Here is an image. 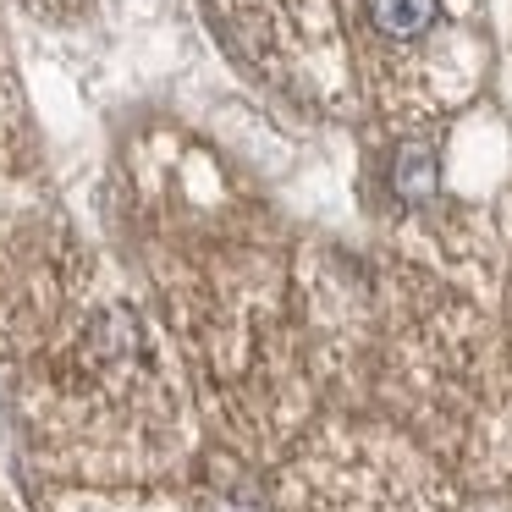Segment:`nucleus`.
Wrapping results in <instances>:
<instances>
[{"label":"nucleus","mask_w":512,"mask_h":512,"mask_svg":"<svg viewBox=\"0 0 512 512\" xmlns=\"http://www.w3.org/2000/svg\"><path fill=\"white\" fill-rule=\"evenodd\" d=\"M386 182L402 204H430L435 193H441V155H435L424 138H408V144L391 149Z\"/></svg>","instance_id":"1"},{"label":"nucleus","mask_w":512,"mask_h":512,"mask_svg":"<svg viewBox=\"0 0 512 512\" xmlns=\"http://www.w3.org/2000/svg\"><path fill=\"white\" fill-rule=\"evenodd\" d=\"M369 23L375 34L386 39H419L435 28V12H441V0H364Z\"/></svg>","instance_id":"2"}]
</instances>
